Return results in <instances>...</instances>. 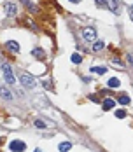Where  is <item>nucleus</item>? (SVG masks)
<instances>
[{
  "label": "nucleus",
  "instance_id": "5",
  "mask_svg": "<svg viewBox=\"0 0 133 152\" xmlns=\"http://www.w3.org/2000/svg\"><path fill=\"white\" fill-rule=\"evenodd\" d=\"M5 47H7L9 51H12L14 54L19 53V44H18L16 40H7V42H5Z\"/></svg>",
  "mask_w": 133,
  "mask_h": 152
},
{
  "label": "nucleus",
  "instance_id": "7",
  "mask_svg": "<svg viewBox=\"0 0 133 152\" xmlns=\"http://www.w3.org/2000/svg\"><path fill=\"white\" fill-rule=\"evenodd\" d=\"M107 86H109V88H112V89H116V88H119V86H121V80L116 79V77H112V79H109Z\"/></svg>",
  "mask_w": 133,
  "mask_h": 152
},
{
  "label": "nucleus",
  "instance_id": "11",
  "mask_svg": "<svg viewBox=\"0 0 133 152\" xmlns=\"http://www.w3.org/2000/svg\"><path fill=\"white\" fill-rule=\"evenodd\" d=\"M32 54H33V58H37V59H44V58H46V54H44L42 49H33Z\"/></svg>",
  "mask_w": 133,
  "mask_h": 152
},
{
  "label": "nucleus",
  "instance_id": "13",
  "mask_svg": "<svg viewBox=\"0 0 133 152\" xmlns=\"http://www.w3.org/2000/svg\"><path fill=\"white\" fill-rule=\"evenodd\" d=\"M105 47V42L103 40H98V42H95L93 44V51H102Z\"/></svg>",
  "mask_w": 133,
  "mask_h": 152
},
{
  "label": "nucleus",
  "instance_id": "2",
  "mask_svg": "<svg viewBox=\"0 0 133 152\" xmlns=\"http://www.w3.org/2000/svg\"><path fill=\"white\" fill-rule=\"evenodd\" d=\"M82 37H84V40H88V42H93V40L96 39V30H95L93 26H84V28H82Z\"/></svg>",
  "mask_w": 133,
  "mask_h": 152
},
{
  "label": "nucleus",
  "instance_id": "9",
  "mask_svg": "<svg viewBox=\"0 0 133 152\" xmlns=\"http://www.w3.org/2000/svg\"><path fill=\"white\" fill-rule=\"evenodd\" d=\"M58 149H60V152H69V150L72 149V143H70V142H61V143L58 145Z\"/></svg>",
  "mask_w": 133,
  "mask_h": 152
},
{
  "label": "nucleus",
  "instance_id": "6",
  "mask_svg": "<svg viewBox=\"0 0 133 152\" xmlns=\"http://www.w3.org/2000/svg\"><path fill=\"white\" fill-rule=\"evenodd\" d=\"M16 11H18L16 4H12V2H7V4H5V14H7V16H14Z\"/></svg>",
  "mask_w": 133,
  "mask_h": 152
},
{
  "label": "nucleus",
  "instance_id": "14",
  "mask_svg": "<svg viewBox=\"0 0 133 152\" xmlns=\"http://www.w3.org/2000/svg\"><path fill=\"white\" fill-rule=\"evenodd\" d=\"M130 101H131V100H130L126 95H121V96H119V103H121V105H128Z\"/></svg>",
  "mask_w": 133,
  "mask_h": 152
},
{
  "label": "nucleus",
  "instance_id": "18",
  "mask_svg": "<svg viewBox=\"0 0 133 152\" xmlns=\"http://www.w3.org/2000/svg\"><path fill=\"white\" fill-rule=\"evenodd\" d=\"M128 61H130V63L133 65V53H131V54H128Z\"/></svg>",
  "mask_w": 133,
  "mask_h": 152
},
{
  "label": "nucleus",
  "instance_id": "8",
  "mask_svg": "<svg viewBox=\"0 0 133 152\" xmlns=\"http://www.w3.org/2000/svg\"><path fill=\"white\" fill-rule=\"evenodd\" d=\"M0 96H2L4 100H12V93L7 88H0Z\"/></svg>",
  "mask_w": 133,
  "mask_h": 152
},
{
  "label": "nucleus",
  "instance_id": "3",
  "mask_svg": "<svg viewBox=\"0 0 133 152\" xmlns=\"http://www.w3.org/2000/svg\"><path fill=\"white\" fill-rule=\"evenodd\" d=\"M25 149H26V145H25V142H21V140H12L9 143V150L11 152H23Z\"/></svg>",
  "mask_w": 133,
  "mask_h": 152
},
{
  "label": "nucleus",
  "instance_id": "19",
  "mask_svg": "<svg viewBox=\"0 0 133 152\" xmlns=\"http://www.w3.org/2000/svg\"><path fill=\"white\" fill-rule=\"evenodd\" d=\"M70 2H72V4H79V2H81V0H70Z\"/></svg>",
  "mask_w": 133,
  "mask_h": 152
},
{
  "label": "nucleus",
  "instance_id": "22",
  "mask_svg": "<svg viewBox=\"0 0 133 152\" xmlns=\"http://www.w3.org/2000/svg\"><path fill=\"white\" fill-rule=\"evenodd\" d=\"M114 2H119V0H114Z\"/></svg>",
  "mask_w": 133,
  "mask_h": 152
},
{
  "label": "nucleus",
  "instance_id": "21",
  "mask_svg": "<svg viewBox=\"0 0 133 152\" xmlns=\"http://www.w3.org/2000/svg\"><path fill=\"white\" fill-rule=\"evenodd\" d=\"M33 152H42V150H40V149H35V150H33Z\"/></svg>",
  "mask_w": 133,
  "mask_h": 152
},
{
  "label": "nucleus",
  "instance_id": "4",
  "mask_svg": "<svg viewBox=\"0 0 133 152\" xmlns=\"http://www.w3.org/2000/svg\"><path fill=\"white\" fill-rule=\"evenodd\" d=\"M2 72H4V77L7 80V84H14V75H12V70L9 65H2Z\"/></svg>",
  "mask_w": 133,
  "mask_h": 152
},
{
  "label": "nucleus",
  "instance_id": "15",
  "mask_svg": "<svg viewBox=\"0 0 133 152\" xmlns=\"http://www.w3.org/2000/svg\"><path fill=\"white\" fill-rule=\"evenodd\" d=\"M33 124H35V128H39V129H44V128H46V124H44V121H40V119H37Z\"/></svg>",
  "mask_w": 133,
  "mask_h": 152
},
{
  "label": "nucleus",
  "instance_id": "20",
  "mask_svg": "<svg viewBox=\"0 0 133 152\" xmlns=\"http://www.w3.org/2000/svg\"><path fill=\"white\" fill-rule=\"evenodd\" d=\"M130 18H131V21H133V11H131V14H130Z\"/></svg>",
  "mask_w": 133,
  "mask_h": 152
},
{
  "label": "nucleus",
  "instance_id": "23",
  "mask_svg": "<svg viewBox=\"0 0 133 152\" xmlns=\"http://www.w3.org/2000/svg\"><path fill=\"white\" fill-rule=\"evenodd\" d=\"M131 11H133V5H131Z\"/></svg>",
  "mask_w": 133,
  "mask_h": 152
},
{
  "label": "nucleus",
  "instance_id": "17",
  "mask_svg": "<svg viewBox=\"0 0 133 152\" xmlns=\"http://www.w3.org/2000/svg\"><path fill=\"white\" fill-rule=\"evenodd\" d=\"M114 114H116V117H119V119H123V117H126V112H124V110H116Z\"/></svg>",
  "mask_w": 133,
  "mask_h": 152
},
{
  "label": "nucleus",
  "instance_id": "16",
  "mask_svg": "<svg viewBox=\"0 0 133 152\" xmlns=\"http://www.w3.org/2000/svg\"><path fill=\"white\" fill-rule=\"evenodd\" d=\"M72 61H74V63H77V65H79V63H81V61H82V58H81V56H79V54H72Z\"/></svg>",
  "mask_w": 133,
  "mask_h": 152
},
{
  "label": "nucleus",
  "instance_id": "1",
  "mask_svg": "<svg viewBox=\"0 0 133 152\" xmlns=\"http://www.w3.org/2000/svg\"><path fill=\"white\" fill-rule=\"evenodd\" d=\"M19 80H21V84H23L25 88H28V89H32V88H35V86H37L35 77H33L32 74L25 72V70H19Z\"/></svg>",
  "mask_w": 133,
  "mask_h": 152
},
{
  "label": "nucleus",
  "instance_id": "12",
  "mask_svg": "<svg viewBox=\"0 0 133 152\" xmlns=\"http://www.w3.org/2000/svg\"><path fill=\"white\" fill-rule=\"evenodd\" d=\"M90 72H95V74H98V75H103V74L107 72V68H105V67H93V68H90Z\"/></svg>",
  "mask_w": 133,
  "mask_h": 152
},
{
  "label": "nucleus",
  "instance_id": "10",
  "mask_svg": "<svg viewBox=\"0 0 133 152\" xmlns=\"http://www.w3.org/2000/svg\"><path fill=\"white\" fill-rule=\"evenodd\" d=\"M114 105H116V101H114V100H110V98H107V100L103 101V108H105V110H110V108H114Z\"/></svg>",
  "mask_w": 133,
  "mask_h": 152
}]
</instances>
